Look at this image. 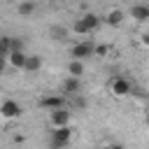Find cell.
I'll return each mask as SVG.
<instances>
[{
	"instance_id": "16",
	"label": "cell",
	"mask_w": 149,
	"mask_h": 149,
	"mask_svg": "<svg viewBox=\"0 0 149 149\" xmlns=\"http://www.w3.org/2000/svg\"><path fill=\"white\" fill-rule=\"evenodd\" d=\"M0 51H2V58H9V54H12V37L9 35L0 37Z\"/></svg>"
},
{
	"instance_id": "23",
	"label": "cell",
	"mask_w": 149,
	"mask_h": 149,
	"mask_svg": "<svg viewBox=\"0 0 149 149\" xmlns=\"http://www.w3.org/2000/svg\"><path fill=\"white\" fill-rule=\"evenodd\" d=\"M144 121H147V126H149V112H147V116H144Z\"/></svg>"
},
{
	"instance_id": "3",
	"label": "cell",
	"mask_w": 149,
	"mask_h": 149,
	"mask_svg": "<svg viewBox=\"0 0 149 149\" xmlns=\"http://www.w3.org/2000/svg\"><path fill=\"white\" fill-rule=\"evenodd\" d=\"M70 119H72V109H70V107H61V109L49 112V121H51L54 128H65V126H70Z\"/></svg>"
},
{
	"instance_id": "24",
	"label": "cell",
	"mask_w": 149,
	"mask_h": 149,
	"mask_svg": "<svg viewBox=\"0 0 149 149\" xmlns=\"http://www.w3.org/2000/svg\"><path fill=\"white\" fill-rule=\"evenodd\" d=\"M102 149H112V144H107V147H102Z\"/></svg>"
},
{
	"instance_id": "2",
	"label": "cell",
	"mask_w": 149,
	"mask_h": 149,
	"mask_svg": "<svg viewBox=\"0 0 149 149\" xmlns=\"http://www.w3.org/2000/svg\"><path fill=\"white\" fill-rule=\"evenodd\" d=\"M70 56L72 61H84V58H91L95 56V44L91 40H84V42H74L72 49H70Z\"/></svg>"
},
{
	"instance_id": "21",
	"label": "cell",
	"mask_w": 149,
	"mask_h": 149,
	"mask_svg": "<svg viewBox=\"0 0 149 149\" xmlns=\"http://www.w3.org/2000/svg\"><path fill=\"white\" fill-rule=\"evenodd\" d=\"M142 44H144V47H149V33H144V35H142Z\"/></svg>"
},
{
	"instance_id": "7",
	"label": "cell",
	"mask_w": 149,
	"mask_h": 149,
	"mask_svg": "<svg viewBox=\"0 0 149 149\" xmlns=\"http://www.w3.org/2000/svg\"><path fill=\"white\" fill-rule=\"evenodd\" d=\"M79 93H81V79H77V77H65V79H63V95L74 98V95H79Z\"/></svg>"
},
{
	"instance_id": "14",
	"label": "cell",
	"mask_w": 149,
	"mask_h": 149,
	"mask_svg": "<svg viewBox=\"0 0 149 149\" xmlns=\"http://www.w3.org/2000/svg\"><path fill=\"white\" fill-rule=\"evenodd\" d=\"M49 35H51V40H56V42H63V40L68 37V28H63V26H51Z\"/></svg>"
},
{
	"instance_id": "4",
	"label": "cell",
	"mask_w": 149,
	"mask_h": 149,
	"mask_svg": "<svg viewBox=\"0 0 149 149\" xmlns=\"http://www.w3.org/2000/svg\"><path fill=\"white\" fill-rule=\"evenodd\" d=\"M109 88H112V93H114L116 98H123V95H128V93L133 91V84H130L126 77H114L112 84H109Z\"/></svg>"
},
{
	"instance_id": "10",
	"label": "cell",
	"mask_w": 149,
	"mask_h": 149,
	"mask_svg": "<svg viewBox=\"0 0 149 149\" xmlns=\"http://www.w3.org/2000/svg\"><path fill=\"white\" fill-rule=\"evenodd\" d=\"M123 19H126V14H123V9H109L107 12V16L102 19L107 26H121L123 23Z\"/></svg>"
},
{
	"instance_id": "11",
	"label": "cell",
	"mask_w": 149,
	"mask_h": 149,
	"mask_svg": "<svg viewBox=\"0 0 149 149\" xmlns=\"http://www.w3.org/2000/svg\"><path fill=\"white\" fill-rule=\"evenodd\" d=\"M81 74H84V61H70L68 63V77L81 79Z\"/></svg>"
},
{
	"instance_id": "1",
	"label": "cell",
	"mask_w": 149,
	"mask_h": 149,
	"mask_svg": "<svg viewBox=\"0 0 149 149\" xmlns=\"http://www.w3.org/2000/svg\"><path fill=\"white\" fill-rule=\"evenodd\" d=\"M72 140V126H65V128H54L51 130V137H49V147L51 149H63L68 147Z\"/></svg>"
},
{
	"instance_id": "18",
	"label": "cell",
	"mask_w": 149,
	"mask_h": 149,
	"mask_svg": "<svg viewBox=\"0 0 149 149\" xmlns=\"http://www.w3.org/2000/svg\"><path fill=\"white\" fill-rule=\"evenodd\" d=\"M72 107H74V109H86V98H84L81 93L74 95V98H72Z\"/></svg>"
},
{
	"instance_id": "19",
	"label": "cell",
	"mask_w": 149,
	"mask_h": 149,
	"mask_svg": "<svg viewBox=\"0 0 149 149\" xmlns=\"http://www.w3.org/2000/svg\"><path fill=\"white\" fill-rule=\"evenodd\" d=\"M109 54V47L107 44H95V58H105Z\"/></svg>"
},
{
	"instance_id": "12",
	"label": "cell",
	"mask_w": 149,
	"mask_h": 149,
	"mask_svg": "<svg viewBox=\"0 0 149 149\" xmlns=\"http://www.w3.org/2000/svg\"><path fill=\"white\" fill-rule=\"evenodd\" d=\"M16 12H19L21 16H30V14L37 12V5H35V2H19V5H16Z\"/></svg>"
},
{
	"instance_id": "5",
	"label": "cell",
	"mask_w": 149,
	"mask_h": 149,
	"mask_svg": "<svg viewBox=\"0 0 149 149\" xmlns=\"http://www.w3.org/2000/svg\"><path fill=\"white\" fill-rule=\"evenodd\" d=\"M40 107L42 109H49V112H54V109H61V107H68L65 105V95H44V98H40Z\"/></svg>"
},
{
	"instance_id": "20",
	"label": "cell",
	"mask_w": 149,
	"mask_h": 149,
	"mask_svg": "<svg viewBox=\"0 0 149 149\" xmlns=\"http://www.w3.org/2000/svg\"><path fill=\"white\" fill-rule=\"evenodd\" d=\"M12 51H23V40L21 37H12Z\"/></svg>"
},
{
	"instance_id": "9",
	"label": "cell",
	"mask_w": 149,
	"mask_h": 149,
	"mask_svg": "<svg viewBox=\"0 0 149 149\" xmlns=\"http://www.w3.org/2000/svg\"><path fill=\"white\" fill-rule=\"evenodd\" d=\"M7 61H9V65H12L14 70H26V63H28V54H26V51H12Z\"/></svg>"
},
{
	"instance_id": "17",
	"label": "cell",
	"mask_w": 149,
	"mask_h": 149,
	"mask_svg": "<svg viewBox=\"0 0 149 149\" xmlns=\"http://www.w3.org/2000/svg\"><path fill=\"white\" fill-rule=\"evenodd\" d=\"M72 30H74L77 35H88V33H91L84 19H74V23H72Z\"/></svg>"
},
{
	"instance_id": "6",
	"label": "cell",
	"mask_w": 149,
	"mask_h": 149,
	"mask_svg": "<svg viewBox=\"0 0 149 149\" xmlns=\"http://www.w3.org/2000/svg\"><path fill=\"white\" fill-rule=\"evenodd\" d=\"M0 112H2L5 119H19V116L23 114V107H21L16 100H5L2 107H0Z\"/></svg>"
},
{
	"instance_id": "8",
	"label": "cell",
	"mask_w": 149,
	"mask_h": 149,
	"mask_svg": "<svg viewBox=\"0 0 149 149\" xmlns=\"http://www.w3.org/2000/svg\"><path fill=\"white\" fill-rule=\"evenodd\" d=\"M130 19H135V21H140V23L149 21V5H144V2L130 5Z\"/></svg>"
},
{
	"instance_id": "22",
	"label": "cell",
	"mask_w": 149,
	"mask_h": 149,
	"mask_svg": "<svg viewBox=\"0 0 149 149\" xmlns=\"http://www.w3.org/2000/svg\"><path fill=\"white\" fill-rule=\"evenodd\" d=\"M112 149H123V144H119V142H114V144H112Z\"/></svg>"
},
{
	"instance_id": "15",
	"label": "cell",
	"mask_w": 149,
	"mask_h": 149,
	"mask_svg": "<svg viewBox=\"0 0 149 149\" xmlns=\"http://www.w3.org/2000/svg\"><path fill=\"white\" fill-rule=\"evenodd\" d=\"M40 68H42V58H40V56H28V63H26V70H23V72H30V74H33V72H37Z\"/></svg>"
},
{
	"instance_id": "13",
	"label": "cell",
	"mask_w": 149,
	"mask_h": 149,
	"mask_svg": "<svg viewBox=\"0 0 149 149\" xmlns=\"http://www.w3.org/2000/svg\"><path fill=\"white\" fill-rule=\"evenodd\" d=\"M81 19L86 21V26H88V30H91V33H93V30H95V28L100 26V21H102V19H100V16L95 14V12H88V14H84Z\"/></svg>"
}]
</instances>
